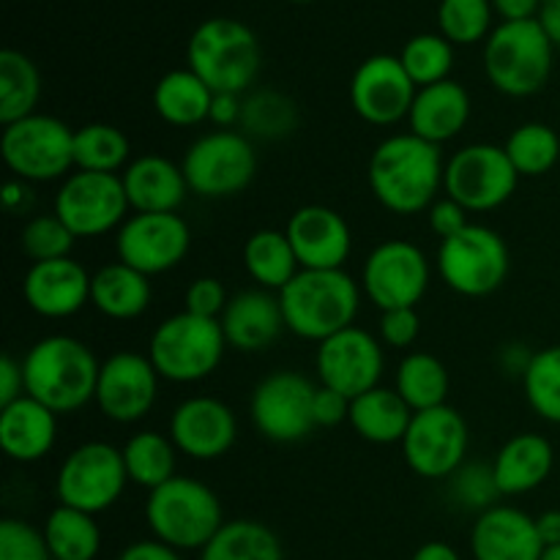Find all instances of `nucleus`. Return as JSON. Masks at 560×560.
Returning a JSON list of instances; mask_svg holds the SVG:
<instances>
[{"instance_id": "1", "label": "nucleus", "mask_w": 560, "mask_h": 560, "mask_svg": "<svg viewBox=\"0 0 560 560\" xmlns=\"http://www.w3.org/2000/svg\"><path fill=\"white\" fill-rule=\"evenodd\" d=\"M370 189L386 211L399 217L430 211L443 189L441 145L421 140L413 131L392 135L370 156Z\"/></svg>"}, {"instance_id": "2", "label": "nucleus", "mask_w": 560, "mask_h": 560, "mask_svg": "<svg viewBox=\"0 0 560 560\" xmlns=\"http://www.w3.org/2000/svg\"><path fill=\"white\" fill-rule=\"evenodd\" d=\"M98 370L93 350L66 334L38 339L22 359L25 394L58 416L77 413L96 399Z\"/></svg>"}, {"instance_id": "3", "label": "nucleus", "mask_w": 560, "mask_h": 560, "mask_svg": "<svg viewBox=\"0 0 560 560\" xmlns=\"http://www.w3.org/2000/svg\"><path fill=\"white\" fill-rule=\"evenodd\" d=\"M279 304L288 331L320 345L353 326L361 306V288L342 268L337 271L301 268L293 282L279 290Z\"/></svg>"}, {"instance_id": "4", "label": "nucleus", "mask_w": 560, "mask_h": 560, "mask_svg": "<svg viewBox=\"0 0 560 560\" xmlns=\"http://www.w3.org/2000/svg\"><path fill=\"white\" fill-rule=\"evenodd\" d=\"M186 63L213 93L241 96L260 74L262 49L249 25L233 16H211L189 36Z\"/></svg>"}, {"instance_id": "5", "label": "nucleus", "mask_w": 560, "mask_h": 560, "mask_svg": "<svg viewBox=\"0 0 560 560\" xmlns=\"http://www.w3.org/2000/svg\"><path fill=\"white\" fill-rule=\"evenodd\" d=\"M145 523L153 539L173 550H202L222 530L224 514L211 487L189 476H175L148 492Z\"/></svg>"}, {"instance_id": "6", "label": "nucleus", "mask_w": 560, "mask_h": 560, "mask_svg": "<svg viewBox=\"0 0 560 560\" xmlns=\"http://www.w3.org/2000/svg\"><path fill=\"white\" fill-rule=\"evenodd\" d=\"M552 52L556 47L536 20L501 22L485 42L487 80L503 96H534L550 82Z\"/></svg>"}, {"instance_id": "7", "label": "nucleus", "mask_w": 560, "mask_h": 560, "mask_svg": "<svg viewBox=\"0 0 560 560\" xmlns=\"http://www.w3.org/2000/svg\"><path fill=\"white\" fill-rule=\"evenodd\" d=\"M224 350H228V339H224L222 323L184 310L159 323L148 345V359L164 381L197 383L219 370Z\"/></svg>"}, {"instance_id": "8", "label": "nucleus", "mask_w": 560, "mask_h": 560, "mask_svg": "<svg viewBox=\"0 0 560 560\" xmlns=\"http://www.w3.org/2000/svg\"><path fill=\"white\" fill-rule=\"evenodd\" d=\"M0 156L16 180L47 184L69 178L74 167V129L55 115L33 113L3 126Z\"/></svg>"}, {"instance_id": "9", "label": "nucleus", "mask_w": 560, "mask_h": 560, "mask_svg": "<svg viewBox=\"0 0 560 560\" xmlns=\"http://www.w3.org/2000/svg\"><path fill=\"white\" fill-rule=\"evenodd\" d=\"M438 273L454 293L485 299L503 288L509 277V246L485 224H468L463 233L441 241Z\"/></svg>"}, {"instance_id": "10", "label": "nucleus", "mask_w": 560, "mask_h": 560, "mask_svg": "<svg viewBox=\"0 0 560 560\" xmlns=\"http://www.w3.org/2000/svg\"><path fill=\"white\" fill-rule=\"evenodd\" d=\"M189 191L206 200L235 197L255 180L257 151L249 137L233 129L202 135L180 162Z\"/></svg>"}, {"instance_id": "11", "label": "nucleus", "mask_w": 560, "mask_h": 560, "mask_svg": "<svg viewBox=\"0 0 560 560\" xmlns=\"http://www.w3.org/2000/svg\"><path fill=\"white\" fill-rule=\"evenodd\" d=\"M520 173L514 170L506 148L492 142H474L446 162L443 191L468 213H487L512 200Z\"/></svg>"}, {"instance_id": "12", "label": "nucleus", "mask_w": 560, "mask_h": 560, "mask_svg": "<svg viewBox=\"0 0 560 560\" xmlns=\"http://www.w3.org/2000/svg\"><path fill=\"white\" fill-rule=\"evenodd\" d=\"M129 485L124 452L104 441H91L77 446L60 463L55 476V495L60 506L80 509L96 517L113 506Z\"/></svg>"}, {"instance_id": "13", "label": "nucleus", "mask_w": 560, "mask_h": 560, "mask_svg": "<svg viewBox=\"0 0 560 560\" xmlns=\"http://www.w3.org/2000/svg\"><path fill=\"white\" fill-rule=\"evenodd\" d=\"M129 197L124 180L115 173H85L77 170L63 178L55 195L52 213L77 235V238H98L131 217Z\"/></svg>"}, {"instance_id": "14", "label": "nucleus", "mask_w": 560, "mask_h": 560, "mask_svg": "<svg viewBox=\"0 0 560 560\" xmlns=\"http://www.w3.org/2000/svg\"><path fill=\"white\" fill-rule=\"evenodd\" d=\"M317 386L301 372L279 370L255 386L249 416L255 430L266 441L299 443L317 430L312 402Z\"/></svg>"}, {"instance_id": "15", "label": "nucleus", "mask_w": 560, "mask_h": 560, "mask_svg": "<svg viewBox=\"0 0 560 560\" xmlns=\"http://www.w3.org/2000/svg\"><path fill=\"white\" fill-rule=\"evenodd\" d=\"M470 432L452 405L413 413L402 438V457L421 479H452L468 457Z\"/></svg>"}, {"instance_id": "16", "label": "nucleus", "mask_w": 560, "mask_h": 560, "mask_svg": "<svg viewBox=\"0 0 560 560\" xmlns=\"http://www.w3.org/2000/svg\"><path fill=\"white\" fill-rule=\"evenodd\" d=\"M430 260L410 241H383L361 268V290L381 312L416 306L430 288Z\"/></svg>"}, {"instance_id": "17", "label": "nucleus", "mask_w": 560, "mask_h": 560, "mask_svg": "<svg viewBox=\"0 0 560 560\" xmlns=\"http://www.w3.org/2000/svg\"><path fill=\"white\" fill-rule=\"evenodd\" d=\"M191 246V230L178 213H131L118 230V260L145 277L173 271Z\"/></svg>"}, {"instance_id": "18", "label": "nucleus", "mask_w": 560, "mask_h": 560, "mask_svg": "<svg viewBox=\"0 0 560 560\" xmlns=\"http://www.w3.org/2000/svg\"><path fill=\"white\" fill-rule=\"evenodd\" d=\"M315 366L320 386L355 399L381 386L386 355L383 345L370 331L350 326L317 345Z\"/></svg>"}, {"instance_id": "19", "label": "nucleus", "mask_w": 560, "mask_h": 560, "mask_svg": "<svg viewBox=\"0 0 560 560\" xmlns=\"http://www.w3.org/2000/svg\"><path fill=\"white\" fill-rule=\"evenodd\" d=\"M416 93L419 88L408 77L399 55H370L350 80V104L355 115L372 126H394L408 118Z\"/></svg>"}, {"instance_id": "20", "label": "nucleus", "mask_w": 560, "mask_h": 560, "mask_svg": "<svg viewBox=\"0 0 560 560\" xmlns=\"http://www.w3.org/2000/svg\"><path fill=\"white\" fill-rule=\"evenodd\" d=\"M159 372L148 355L115 353L102 361L96 383V399L104 419L115 424H135L145 419L156 405Z\"/></svg>"}, {"instance_id": "21", "label": "nucleus", "mask_w": 560, "mask_h": 560, "mask_svg": "<svg viewBox=\"0 0 560 560\" xmlns=\"http://www.w3.org/2000/svg\"><path fill=\"white\" fill-rule=\"evenodd\" d=\"M170 438L178 454L200 463L224 457L235 446L238 421L230 405L217 397H189L175 408L170 419Z\"/></svg>"}, {"instance_id": "22", "label": "nucleus", "mask_w": 560, "mask_h": 560, "mask_svg": "<svg viewBox=\"0 0 560 560\" xmlns=\"http://www.w3.org/2000/svg\"><path fill=\"white\" fill-rule=\"evenodd\" d=\"M290 244L299 266L306 271H337L348 262L353 249L350 224L339 211L328 206H304L288 219Z\"/></svg>"}, {"instance_id": "23", "label": "nucleus", "mask_w": 560, "mask_h": 560, "mask_svg": "<svg viewBox=\"0 0 560 560\" xmlns=\"http://www.w3.org/2000/svg\"><path fill=\"white\" fill-rule=\"evenodd\" d=\"M93 273L71 257L33 262L22 282L27 306L47 320H63L77 315L91 301Z\"/></svg>"}, {"instance_id": "24", "label": "nucleus", "mask_w": 560, "mask_h": 560, "mask_svg": "<svg viewBox=\"0 0 560 560\" xmlns=\"http://www.w3.org/2000/svg\"><path fill=\"white\" fill-rule=\"evenodd\" d=\"M470 552L476 560H541L545 541L536 517L514 506H492L476 517Z\"/></svg>"}, {"instance_id": "25", "label": "nucleus", "mask_w": 560, "mask_h": 560, "mask_svg": "<svg viewBox=\"0 0 560 560\" xmlns=\"http://www.w3.org/2000/svg\"><path fill=\"white\" fill-rule=\"evenodd\" d=\"M219 323H222L228 348L241 350V353H260L271 348L279 334L288 328L279 295H273L271 290H244L233 295Z\"/></svg>"}, {"instance_id": "26", "label": "nucleus", "mask_w": 560, "mask_h": 560, "mask_svg": "<svg viewBox=\"0 0 560 560\" xmlns=\"http://www.w3.org/2000/svg\"><path fill=\"white\" fill-rule=\"evenodd\" d=\"M120 180H124L131 213H178L189 195L184 167L159 153L137 156L120 173Z\"/></svg>"}, {"instance_id": "27", "label": "nucleus", "mask_w": 560, "mask_h": 560, "mask_svg": "<svg viewBox=\"0 0 560 560\" xmlns=\"http://www.w3.org/2000/svg\"><path fill=\"white\" fill-rule=\"evenodd\" d=\"M58 441V413L33 397L0 408V446L14 463H38Z\"/></svg>"}, {"instance_id": "28", "label": "nucleus", "mask_w": 560, "mask_h": 560, "mask_svg": "<svg viewBox=\"0 0 560 560\" xmlns=\"http://www.w3.org/2000/svg\"><path fill=\"white\" fill-rule=\"evenodd\" d=\"M470 120V96L457 80L419 88L410 107V131L432 145L454 140Z\"/></svg>"}, {"instance_id": "29", "label": "nucleus", "mask_w": 560, "mask_h": 560, "mask_svg": "<svg viewBox=\"0 0 560 560\" xmlns=\"http://www.w3.org/2000/svg\"><path fill=\"white\" fill-rule=\"evenodd\" d=\"M556 468V452L545 435L520 432L509 438L492 459V474L501 495H525L550 479Z\"/></svg>"}, {"instance_id": "30", "label": "nucleus", "mask_w": 560, "mask_h": 560, "mask_svg": "<svg viewBox=\"0 0 560 560\" xmlns=\"http://www.w3.org/2000/svg\"><path fill=\"white\" fill-rule=\"evenodd\" d=\"M348 421L361 441L375 443V446H392V443H402L405 432L413 421V410L399 397L397 388L377 386L350 402Z\"/></svg>"}, {"instance_id": "31", "label": "nucleus", "mask_w": 560, "mask_h": 560, "mask_svg": "<svg viewBox=\"0 0 560 560\" xmlns=\"http://www.w3.org/2000/svg\"><path fill=\"white\" fill-rule=\"evenodd\" d=\"M91 304L109 320H135L151 306V277L126 262H109L93 273Z\"/></svg>"}, {"instance_id": "32", "label": "nucleus", "mask_w": 560, "mask_h": 560, "mask_svg": "<svg viewBox=\"0 0 560 560\" xmlns=\"http://www.w3.org/2000/svg\"><path fill=\"white\" fill-rule=\"evenodd\" d=\"M217 93L186 66V69H173L156 82L153 88V109L159 118L178 129L202 124L211 118V104Z\"/></svg>"}, {"instance_id": "33", "label": "nucleus", "mask_w": 560, "mask_h": 560, "mask_svg": "<svg viewBox=\"0 0 560 560\" xmlns=\"http://www.w3.org/2000/svg\"><path fill=\"white\" fill-rule=\"evenodd\" d=\"M244 268L260 290H284L301 271L299 257L284 230H257L244 244Z\"/></svg>"}, {"instance_id": "34", "label": "nucleus", "mask_w": 560, "mask_h": 560, "mask_svg": "<svg viewBox=\"0 0 560 560\" xmlns=\"http://www.w3.org/2000/svg\"><path fill=\"white\" fill-rule=\"evenodd\" d=\"M200 560H284L282 541L257 520H233L200 550Z\"/></svg>"}, {"instance_id": "35", "label": "nucleus", "mask_w": 560, "mask_h": 560, "mask_svg": "<svg viewBox=\"0 0 560 560\" xmlns=\"http://www.w3.org/2000/svg\"><path fill=\"white\" fill-rule=\"evenodd\" d=\"M42 98V74L20 49L0 52V124L9 126L36 113Z\"/></svg>"}, {"instance_id": "36", "label": "nucleus", "mask_w": 560, "mask_h": 560, "mask_svg": "<svg viewBox=\"0 0 560 560\" xmlns=\"http://www.w3.org/2000/svg\"><path fill=\"white\" fill-rule=\"evenodd\" d=\"M397 394L408 402L413 413L441 408L448 399L452 377L446 364L432 353H408L399 361L397 370Z\"/></svg>"}, {"instance_id": "37", "label": "nucleus", "mask_w": 560, "mask_h": 560, "mask_svg": "<svg viewBox=\"0 0 560 560\" xmlns=\"http://www.w3.org/2000/svg\"><path fill=\"white\" fill-rule=\"evenodd\" d=\"M44 539L52 560H93L102 550V530L93 514L60 503L44 523Z\"/></svg>"}, {"instance_id": "38", "label": "nucleus", "mask_w": 560, "mask_h": 560, "mask_svg": "<svg viewBox=\"0 0 560 560\" xmlns=\"http://www.w3.org/2000/svg\"><path fill=\"white\" fill-rule=\"evenodd\" d=\"M120 452H124L129 481H135L137 487H145L148 492L178 476L175 474L178 448H175L173 438L162 435V432H137L126 441Z\"/></svg>"}, {"instance_id": "39", "label": "nucleus", "mask_w": 560, "mask_h": 560, "mask_svg": "<svg viewBox=\"0 0 560 560\" xmlns=\"http://www.w3.org/2000/svg\"><path fill=\"white\" fill-rule=\"evenodd\" d=\"M129 137L113 124H85L74 129V167L85 173H115L129 167Z\"/></svg>"}, {"instance_id": "40", "label": "nucleus", "mask_w": 560, "mask_h": 560, "mask_svg": "<svg viewBox=\"0 0 560 560\" xmlns=\"http://www.w3.org/2000/svg\"><path fill=\"white\" fill-rule=\"evenodd\" d=\"M506 156L512 159L520 178H541L560 159V137L552 126L530 120L517 126L506 140Z\"/></svg>"}, {"instance_id": "41", "label": "nucleus", "mask_w": 560, "mask_h": 560, "mask_svg": "<svg viewBox=\"0 0 560 560\" xmlns=\"http://www.w3.org/2000/svg\"><path fill=\"white\" fill-rule=\"evenodd\" d=\"M523 386L530 410L550 424H560V345L530 355Z\"/></svg>"}, {"instance_id": "42", "label": "nucleus", "mask_w": 560, "mask_h": 560, "mask_svg": "<svg viewBox=\"0 0 560 560\" xmlns=\"http://www.w3.org/2000/svg\"><path fill=\"white\" fill-rule=\"evenodd\" d=\"M399 60L416 88L435 85V82L452 80L448 74L454 69V44L441 33H419L405 42Z\"/></svg>"}, {"instance_id": "43", "label": "nucleus", "mask_w": 560, "mask_h": 560, "mask_svg": "<svg viewBox=\"0 0 560 560\" xmlns=\"http://www.w3.org/2000/svg\"><path fill=\"white\" fill-rule=\"evenodd\" d=\"M492 0H441L438 33L459 47L487 42L492 33Z\"/></svg>"}, {"instance_id": "44", "label": "nucleus", "mask_w": 560, "mask_h": 560, "mask_svg": "<svg viewBox=\"0 0 560 560\" xmlns=\"http://www.w3.org/2000/svg\"><path fill=\"white\" fill-rule=\"evenodd\" d=\"M299 124L295 104L277 91H260L244 98V113H241V126L249 135L262 137V140H279L288 137Z\"/></svg>"}, {"instance_id": "45", "label": "nucleus", "mask_w": 560, "mask_h": 560, "mask_svg": "<svg viewBox=\"0 0 560 560\" xmlns=\"http://www.w3.org/2000/svg\"><path fill=\"white\" fill-rule=\"evenodd\" d=\"M77 235L60 222L55 213H42L33 217L31 222L22 228V252L31 257L33 262H47L60 260V257H71Z\"/></svg>"}, {"instance_id": "46", "label": "nucleus", "mask_w": 560, "mask_h": 560, "mask_svg": "<svg viewBox=\"0 0 560 560\" xmlns=\"http://www.w3.org/2000/svg\"><path fill=\"white\" fill-rule=\"evenodd\" d=\"M452 492L463 506L479 509V514L495 506V498H501L492 465H463L452 476Z\"/></svg>"}, {"instance_id": "47", "label": "nucleus", "mask_w": 560, "mask_h": 560, "mask_svg": "<svg viewBox=\"0 0 560 560\" xmlns=\"http://www.w3.org/2000/svg\"><path fill=\"white\" fill-rule=\"evenodd\" d=\"M0 560H52L44 530L25 520L5 517L0 523Z\"/></svg>"}, {"instance_id": "48", "label": "nucleus", "mask_w": 560, "mask_h": 560, "mask_svg": "<svg viewBox=\"0 0 560 560\" xmlns=\"http://www.w3.org/2000/svg\"><path fill=\"white\" fill-rule=\"evenodd\" d=\"M184 304V310L191 312V315L219 320L224 315V310H228L230 299L228 290H224V284L217 277H200L186 288Z\"/></svg>"}, {"instance_id": "49", "label": "nucleus", "mask_w": 560, "mask_h": 560, "mask_svg": "<svg viewBox=\"0 0 560 560\" xmlns=\"http://www.w3.org/2000/svg\"><path fill=\"white\" fill-rule=\"evenodd\" d=\"M421 317L416 306H402V310H388L381 315V339L383 345L397 350H408L419 339Z\"/></svg>"}, {"instance_id": "50", "label": "nucleus", "mask_w": 560, "mask_h": 560, "mask_svg": "<svg viewBox=\"0 0 560 560\" xmlns=\"http://www.w3.org/2000/svg\"><path fill=\"white\" fill-rule=\"evenodd\" d=\"M427 213H430V217H427V219H430V230L441 241L452 238V235H457V233H463V230L470 224L468 222V211H465L459 202H454L452 197H441V200H435Z\"/></svg>"}, {"instance_id": "51", "label": "nucleus", "mask_w": 560, "mask_h": 560, "mask_svg": "<svg viewBox=\"0 0 560 560\" xmlns=\"http://www.w3.org/2000/svg\"><path fill=\"white\" fill-rule=\"evenodd\" d=\"M350 402L345 394L334 392L328 386H317L315 392V402H312V413H315V424L317 427H337L342 421L350 419Z\"/></svg>"}, {"instance_id": "52", "label": "nucleus", "mask_w": 560, "mask_h": 560, "mask_svg": "<svg viewBox=\"0 0 560 560\" xmlns=\"http://www.w3.org/2000/svg\"><path fill=\"white\" fill-rule=\"evenodd\" d=\"M25 397V375H22V361L14 355H3L0 359V408L16 402Z\"/></svg>"}, {"instance_id": "53", "label": "nucleus", "mask_w": 560, "mask_h": 560, "mask_svg": "<svg viewBox=\"0 0 560 560\" xmlns=\"http://www.w3.org/2000/svg\"><path fill=\"white\" fill-rule=\"evenodd\" d=\"M241 113H244V102L238 93H217L208 120H213L219 129H233L235 124H241Z\"/></svg>"}, {"instance_id": "54", "label": "nucleus", "mask_w": 560, "mask_h": 560, "mask_svg": "<svg viewBox=\"0 0 560 560\" xmlns=\"http://www.w3.org/2000/svg\"><path fill=\"white\" fill-rule=\"evenodd\" d=\"M118 560H184V558L178 556V550L164 545V541L142 539L126 547V550L118 556Z\"/></svg>"}, {"instance_id": "55", "label": "nucleus", "mask_w": 560, "mask_h": 560, "mask_svg": "<svg viewBox=\"0 0 560 560\" xmlns=\"http://www.w3.org/2000/svg\"><path fill=\"white\" fill-rule=\"evenodd\" d=\"M492 9L503 16V22L536 20L541 9V0H492Z\"/></svg>"}, {"instance_id": "56", "label": "nucleus", "mask_w": 560, "mask_h": 560, "mask_svg": "<svg viewBox=\"0 0 560 560\" xmlns=\"http://www.w3.org/2000/svg\"><path fill=\"white\" fill-rule=\"evenodd\" d=\"M536 22L541 25V31L547 33V38L552 42V47H560V0H541V9Z\"/></svg>"}, {"instance_id": "57", "label": "nucleus", "mask_w": 560, "mask_h": 560, "mask_svg": "<svg viewBox=\"0 0 560 560\" xmlns=\"http://www.w3.org/2000/svg\"><path fill=\"white\" fill-rule=\"evenodd\" d=\"M536 528H539L545 547L560 545V509H550V512L539 514L536 517Z\"/></svg>"}, {"instance_id": "58", "label": "nucleus", "mask_w": 560, "mask_h": 560, "mask_svg": "<svg viewBox=\"0 0 560 560\" xmlns=\"http://www.w3.org/2000/svg\"><path fill=\"white\" fill-rule=\"evenodd\" d=\"M413 560H459V552L446 541H427L424 547L416 550Z\"/></svg>"}, {"instance_id": "59", "label": "nucleus", "mask_w": 560, "mask_h": 560, "mask_svg": "<svg viewBox=\"0 0 560 560\" xmlns=\"http://www.w3.org/2000/svg\"><path fill=\"white\" fill-rule=\"evenodd\" d=\"M25 195H27L25 180H9V184H5V189H3L5 208H9L11 213H16V211H20L22 202H25Z\"/></svg>"}, {"instance_id": "60", "label": "nucleus", "mask_w": 560, "mask_h": 560, "mask_svg": "<svg viewBox=\"0 0 560 560\" xmlns=\"http://www.w3.org/2000/svg\"><path fill=\"white\" fill-rule=\"evenodd\" d=\"M541 560H560V545L545 547V552H541Z\"/></svg>"}, {"instance_id": "61", "label": "nucleus", "mask_w": 560, "mask_h": 560, "mask_svg": "<svg viewBox=\"0 0 560 560\" xmlns=\"http://www.w3.org/2000/svg\"><path fill=\"white\" fill-rule=\"evenodd\" d=\"M293 3H310V0H293Z\"/></svg>"}]
</instances>
